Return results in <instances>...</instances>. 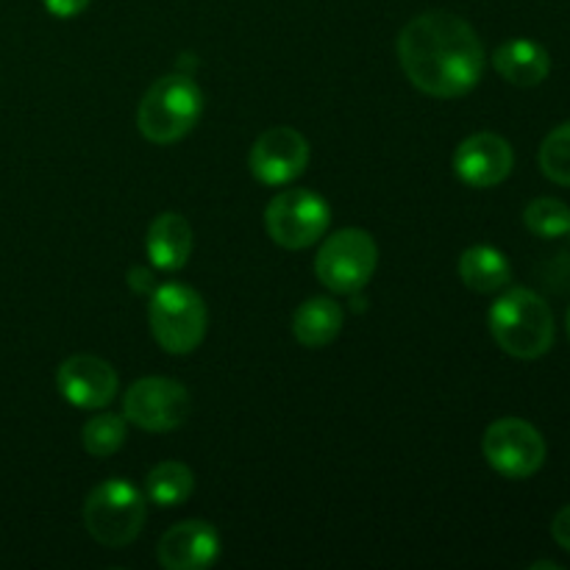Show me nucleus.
<instances>
[{"label": "nucleus", "instance_id": "13", "mask_svg": "<svg viewBox=\"0 0 570 570\" xmlns=\"http://www.w3.org/2000/svg\"><path fill=\"white\" fill-rule=\"evenodd\" d=\"M220 557V534L206 521H181L159 540V562L167 570L209 568Z\"/></svg>", "mask_w": 570, "mask_h": 570}, {"label": "nucleus", "instance_id": "19", "mask_svg": "<svg viewBox=\"0 0 570 570\" xmlns=\"http://www.w3.org/2000/svg\"><path fill=\"white\" fill-rule=\"evenodd\" d=\"M83 451L98 460L117 454L126 443V417L120 415H92L81 429Z\"/></svg>", "mask_w": 570, "mask_h": 570}, {"label": "nucleus", "instance_id": "11", "mask_svg": "<svg viewBox=\"0 0 570 570\" xmlns=\"http://www.w3.org/2000/svg\"><path fill=\"white\" fill-rule=\"evenodd\" d=\"M512 167H515L512 145L504 137L490 131L468 137L465 142H460L454 154L456 178L476 189L499 187L501 181L510 178Z\"/></svg>", "mask_w": 570, "mask_h": 570}, {"label": "nucleus", "instance_id": "25", "mask_svg": "<svg viewBox=\"0 0 570 570\" xmlns=\"http://www.w3.org/2000/svg\"><path fill=\"white\" fill-rule=\"evenodd\" d=\"M532 568H560V566H557V562H538V566Z\"/></svg>", "mask_w": 570, "mask_h": 570}, {"label": "nucleus", "instance_id": "10", "mask_svg": "<svg viewBox=\"0 0 570 570\" xmlns=\"http://www.w3.org/2000/svg\"><path fill=\"white\" fill-rule=\"evenodd\" d=\"M309 165V142L289 126L267 128L250 148V173L267 187L295 181Z\"/></svg>", "mask_w": 570, "mask_h": 570}, {"label": "nucleus", "instance_id": "14", "mask_svg": "<svg viewBox=\"0 0 570 570\" xmlns=\"http://www.w3.org/2000/svg\"><path fill=\"white\" fill-rule=\"evenodd\" d=\"M193 228L176 212H165L156 217L148 228V239H145V250H148L150 265L159 267L165 273L181 271L193 254Z\"/></svg>", "mask_w": 570, "mask_h": 570}, {"label": "nucleus", "instance_id": "17", "mask_svg": "<svg viewBox=\"0 0 570 570\" xmlns=\"http://www.w3.org/2000/svg\"><path fill=\"white\" fill-rule=\"evenodd\" d=\"M460 278L468 289L473 293H499L510 284L512 267L507 262V256L499 248H490V245H473L465 254L460 256Z\"/></svg>", "mask_w": 570, "mask_h": 570}, {"label": "nucleus", "instance_id": "6", "mask_svg": "<svg viewBox=\"0 0 570 570\" xmlns=\"http://www.w3.org/2000/svg\"><path fill=\"white\" fill-rule=\"evenodd\" d=\"M379 265V248L362 228H343L323 243L315 273L332 293L356 295L367 287Z\"/></svg>", "mask_w": 570, "mask_h": 570}, {"label": "nucleus", "instance_id": "4", "mask_svg": "<svg viewBox=\"0 0 570 570\" xmlns=\"http://www.w3.org/2000/svg\"><path fill=\"white\" fill-rule=\"evenodd\" d=\"M83 527L106 549L134 543L145 527V495L126 479H106L83 501Z\"/></svg>", "mask_w": 570, "mask_h": 570}, {"label": "nucleus", "instance_id": "23", "mask_svg": "<svg viewBox=\"0 0 570 570\" xmlns=\"http://www.w3.org/2000/svg\"><path fill=\"white\" fill-rule=\"evenodd\" d=\"M551 534H554L557 546H560V549H566L570 554V504L562 507V510L554 515V523H551Z\"/></svg>", "mask_w": 570, "mask_h": 570}, {"label": "nucleus", "instance_id": "15", "mask_svg": "<svg viewBox=\"0 0 570 570\" xmlns=\"http://www.w3.org/2000/svg\"><path fill=\"white\" fill-rule=\"evenodd\" d=\"M493 65L501 78H507L515 87H538L549 78L551 59L543 45L532 39H510L501 45L493 56Z\"/></svg>", "mask_w": 570, "mask_h": 570}, {"label": "nucleus", "instance_id": "16", "mask_svg": "<svg viewBox=\"0 0 570 570\" xmlns=\"http://www.w3.org/2000/svg\"><path fill=\"white\" fill-rule=\"evenodd\" d=\"M343 309L332 298H309L295 309L293 334L304 348H323L334 343L343 328Z\"/></svg>", "mask_w": 570, "mask_h": 570}, {"label": "nucleus", "instance_id": "9", "mask_svg": "<svg viewBox=\"0 0 570 570\" xmlns=\"http://www.w3.org/2000/svg\"><path fill=\"white\" fill-rule=\"evenodd\" d=\"M193 410L187 387L173 379L150 376L139 379L128 387L126 399H122V415L128 423L145 429V432L165 434L173 429L184 426Z\"/></svg>", "mask_w": 570, "mask_h": 570}, {"label": "nucleus", "instance_id": "26", "mask_svg": "<svg viewBox=\"0 0 570 570\" xmlns=\"http://www.w3.org/2000/svg\"><path fill=\"white\" fill-rule=\"evenodd\" d=\"M566 326H568V337H570V309H568V321H566Z\"/></svg>", "mask_w": 570, "mask_h": 570}, {"label": "nucleus", "instance_id": "24", "mask_svg": "<svg viewBox=\"0 0 570 570\" xmlns=\"http://www.w3.org/2000/svg\"><path fill=\"white\" fill-rule=\"evenodd\" d=\"M128 282H131V287L137 289V293H150V289H154V276H150L145 267H134V271L128 273Z\"/></svg>", "mask_w": 570, "mask_h": 570}, {"label": "nucleus", "instance_id": "8", "mask_svg": "<svg viewBox=\"0 0 570 570\" xmlns=\"http://www.w3.org/2000/svg\"><path fill=\"white\" fill-rule=\"evenodd\" d=\"M482 451L488 465L507 479H529L543 468L546 440L521 417H501L484 432Z\"/></svg>", "mask_w": 570, "mask_h": 570}, {"label": "nucleus", "instance_id": "22", "mask_svg": "<svg viewBox=\"0 0 570 570\" xmlns=\"http://www.w3.org/2000/svg\"><path fill=\"white\" fill-rule=\"evenodd\" d=\"M45 9L50 11L53 17H61V20H67V17H76L81 14L83 9H87L92 0H42Z\"/></svg>", "mask_w": 570, "mask_h": 570}, {"label": "nucleus", "instance_id": "5", "mask_svg": "<svg viewBox=\"0 0 570 570\" xmlns=\"http://www.w3.org/2000/svg\"><path fill=\"white\" fill-rule=\"evenodd\" d=\"M150 334L167 354H193L206 337V304L187 284H161L150 298Z\"/></svg>", "mask_w": 570, "mask_h": 570}, {"label": "nucleus", "instance_id": "2", "mask_svg": "<svg viewBox=\"0 0 570 570\" xmlns=\"http://www.w3.org/2000/svg\"><path fill=\"white\" fill-rule=\"evenodd\" d=\"M490 332L515 360H540L554 345V315L538 293L512 287L490 306Z\"/></svg>", "mask_w": 570, "mask_h": 570}, {"label": "nucleus", "instance_id": "12", "mask_svg": "<svg viewBox=\"0 0 570 570\" xmlns=\"http://www.w3.org/2000/svg\"><path fill=\"white\" fill-rule=\"evenodd\" d=\"M59 393L78 410H104L111 404L120 387L115 367L89 354H76L65 360L56 373Z\"/></svg>", "mask_w": 570, "mask_h": 570}, {"label": "nucleus", "instance_id": "18", "mask_svg": "<svg viewBox=\"0 0 570 570\" xmlns=\"http://www.w3.org/2000/svg\"><path fill=\"white\" fill-rule=\"evenodd\" d=\"M195 490V473L189 471L184 462L167 460L150 468L148 479H145V493L156 507H178L193 495Z\"/></svg>", "mask_w": 570, "mask_h": 570}, {"label": "nucleus", "instance_id": "20", "mask_svg": "<svg viewBox=\"0 0 570 570\" xmlns=\"http://www.w3.org/2000/svg\"><path fill=\"white\" fill-rule=\"evenodd\" d=\"M523 223L538 237L557 239L562 234H570V206L557 198H538L523 212Z\"/></svg>", "mask_w": 570, "mask_h": 570}, {"label": "nucleus", "instance_id": "1", "mask_svg": "<svg viewBox=\"0 0 570 570\" xmlns=\"http://www.w3.org/2000/svg\"><path fill=\"white\" fill-rule=\"evenodd\" d=\"M399 59L412 87L432 98H462L484 76V45L454 11H423L399 37Z\"/></svg>", "mask_w": 570, "mask_h": 570}, {"label": "nucleus", "instance_id": "21", "mask_svg": "<svg viewBox=\"0 0 570 570\" xmlns=\"http://www.w3.org/2000/svg\"><path fill=\"white\" fill-rule=\"evenodd\" d=\"M540 170L554 184L570 187V122L557 126L540 145Z\"/></svg>", "mask_w": 570, "mask_h": 570}, {"label": "nucleus", "instance_id": "7", "mask_svg": "<svg viewBox=\"0 0 570 570\" xmlns=\"http://www.w3.org/2000/svg\"><path fill=\"white\" fill-rule=\"evenodd\" d=\"M332 209L312 189H287L267 204L265 228L276 245L287 250H304L326 234Z\"/></svg>", "mask_w": 570, "mask_h": 570}, {"label": "nucleus", "instance_id": "3", "mask_svg": "<svg viewBox=\"0 0 570 570\" xmlns=\"http://www.w3.org/2000/svg\"><path fill=\"white\" fill-rule=\"evenodd\" d=\"M204 92L189 76H165L142 95L137 126L154 145H173L187 137L200 120Z\"/></svg>", "mask_w": 570, "mask_h": 570}]
</instances>
